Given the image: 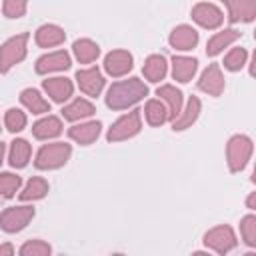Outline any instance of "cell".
<instances>
[{"label": "cell", "instance_id": "6da1fadb", "mask_svg": "<svg viewBox=\"0 0 256 256\" xmlns=\"http://www.w3.org/2000/svg\"><path fill=\"white\" fill-rule=\"evenodd\" d=\"M146 92H148L146 86L138 78H130V80L112 84V88L108 90L106 102L110 108H126L128 104H134L136 100L146 96Z\"/></svg>", "mask_w": 256, "mask_h": 256}, {"label": "cell", "instance_id": "7a4b0ae2", "mask_svg": "<svg viewBox=\"0 0 256 256\" xmlns=\"http://www.w3.org/2000/svg\"><path fill=\"white\" fill-rule=\"evenodd\" d=\"M26 40L28 34H20L16 38H10L6 44H2L0 48V70L6 72L10 66H14L16 62H20L26 54Z\"/></svg>", "mask_w": 256, "mask_h": 256}, {"label": "cell", "instance_id": "3957f363", "mask_svg": "<svg viewBox=\"0 0 256 256\" xmlns=\"http://www.w3.org/2000/svg\"><path fill=\"white\" fill-rule=\"evenodd\" d=\"M70 156V146L56 142V144H48L44 146L38 156H36V166L38 168H58L62 166Z\"/></svg>", "mask_w": 256, "mask_h": 256}, {"label": "cell", "instance_id": "277c9868", "mask_svg": "<svg viewBox=\"0 0 256 256\" xmlns=\"http://www.w3.org/2000/svg\"><path fill=\"white\" fill-rule=\"evenodd\" d=\"M250 154H252V142L246 136H234L228 142V162H230V168L234 172L246 164Z\"/></svg>", "mask_w": 256, "mask_h": 256}, {"label": "cell", "instance_id": "5b68a950", "mask_svg": "<svg viewBox=\"0 0 256 256\" xmlns=\"http://www.w3.org/2000/svg\"><path fill=\"white\" fill-rule=\"evenodd\" d=\"M138 130H140V114L138 110H134L114 122V126L108 132V140H124L128 136H134Z\"/></svg>", "mask_w": 256, "mask_h": 256}, {"label": "cell", "instance_id": "8992f818", "mask_svg": "<svg viewBox=\"0 0 256 256\" xmlns=\"http://www.w3.org/2000/svg\"><path fill=\"white\" fill-rule=\"evenodd\" d=\"M32 216H34V210L32 208H26V206H22V208H8L0 216V224H2L4 230L14 232V230H20Z\"/></svg>", "mask_w": 256, "mask_h": 256}, {"label": "cell", "instance_id": "52a82bcc", "mask_svg": "<svg viewBox=\"0 0 256 256\" xmlns=\"http://www.w3.org/2000/svg\"><path fill=\"white\" fill-rule=\"evenodd\" d=\"M76 78H78L80 88H82L86 94H90V96H96V94L102 90V86H104V78H102V74L98 72V68L78 70Z\"/></svg>", "mask_w": 256, "mask_h": 256}, {"label": "cell", "instance_id": "ba28073f", "mask_svg": "<svg viewBox=\"0 0 256 256\" xmlns=\"http://www.w3.org/2000/svg\"><path fill=\"white\" fill-rule=\"evenodd\" d=\"M192 16L204 28H216L222 22V12L216 6H212V4H198V6H194Z\"/></svg>", "mask_w": 256, "mask_h": 256}, {"label": "cell", "instance_id": "9c48e42d", "mask_svg": "<svg viewBox=\"0 0 256 256\" xmlns=\"http://www.w3.org/2000/svg\"><path fill=\"white\" fill-rule=\"evenodd\" d=\"M106 70L112 76H122L124 72H128L132 68V56L124 50H114L106 56Z\"/></svg>", "mask_w": 256, "mask_h": 256}, {"label": "cell", "instance_id": "30bf717a", "mask_svg": "<svg viewBox=\"0 0 256 256\" xmlns=\"http://www.w3.org/2000/svg\"><path fill=\"white\" fill-rule=\"evenodd\" d=\"M198 86L202 90H206L208 94H214V96H220L222 94V88H224V80H222V74H220V68L216 64L208 66V70L202 74Z\"/></svg>", "mask_w": 256, "mask_h": 256}, {"label": "cell", "instance_id": "8fae6325", "mask_svg": "<svg viewBox=\"0 0 256 256\" xmlns=\"http://www.w3.org/2000/svg\"><path fill=\"white\" fill-rule=\"evenodd\" d=\"M70 66V58L66 52H52V54H46L38 60L36 64V72L44 74V72H52V70H64Z\"/></svg>", "mask_w": 256, "mask_h": 256}, {"label": "cell", "instance_id": "7c38bea8", "mask_svg": "<svg viewBox=\"0 0 256 256\" xmlns=\"http://www.w3.org/2000/svg\"><path fill=\"white\" fill-rule=\"evenodd\" d=\"M206 244L214 246L218 252H226L234 246V234L230 228L226 226H220V228H214L212 232L206 234Z\"/></svg>", "mask_w": 256, "mask_h": 256}, {"label": "cell", "instance_id": "4fadbf2b", "mask_svg": "<svg viewBox=\"0 0 256 256\" xmlns=\"http://www.w3.org/2000/svg\"><path fill=\"white\" fill-rule=\"evenodd\" d=\"M232 20H252L256 14V0H224Z\"/></svg>", "mask_w": 256, "mask_h": 256}, {"label": "cell", "instance_id": "5bb4252c", "mask_svg": "<svg viewBox=\"0 0 256 256\" xmlns=\"http://www.w3.org/2000/svg\"><path fill=\"white\" fill-rule=\"evenodd\" d=\"M196 42H198V34L190 26H180L170 36V44L178 50H190V48H194Z\"/></svg>", "mask_w": 256, "mask_h": 256}, {"label": "cell", "instance_id": "9a60e30c", "mask_svg": "<svg viewBox=\"0 0 256 256\" xmlns=\"http://www.w3.org/2000/svg\"><path fill=\"white\" fill-rule=\"evenodd\" d=\"M44 88L56 102H64L72 94V84L66 78H48L44 80Z\"/></svg>", "mask_w": 256, "mask_h": 256}, {"label": "cell", "instance_id": "2e32d148", "mask_svg": "<svg viewBox=\"0 0 256 256\" xmlns=\"http://www.w3.org/2000/svg\"><path fill=\"white\" fill-rule=\"evenodd\" d=\"M100 132V122H88V124H80V126H72L70 128V138L78 140L80 144H90L92 140H96Z\"/></svg>", "mask_w": 256, "mask_h": 256}, {"label": "cell", "instance_id": "e0dca14e", "mask_svg": "<svg viewBox=\"0 0 256 256\" xmlns=\"http://www.w3.org/2000/svg\"><path fill=\"white\" fill-rule=\"evenodd\" d=\"M158 96L168 102V116L176 118L180 114V106H182L180 90H176L174 86H162V88H158Z\"/></svg>", "mask_w": 256, "mask_h": 256}, {"label": "cell", "instance_id": "ac0fdd59", "mask_svg": "<svg viewBox=\"0 0 256 256\" xmlns=\"http://www.w3.org/2000/svg\"><path fill=\"white\" fill-rule=\"evenodd\" d=\"M60 132H62V124L54 116H48V118L34 124V136L36 138H52V136H58Z\"/></svg>", "mask_w": 256, "mask_h": 256}, {"label": "cell", "instance_id": "d6986e66", "mask_svg": "<svg viewBox=\"0 0 256 256\" xmlns=\"http://www.w3.org/2000/svg\"><path fill=\"white\" fill-rule=\"evenodd\" d=\"M62 40H64V32H62L58 26H52V24L42 26V28L36 32V42H38L40 46H56V44H60Z\"/></svg>", "mask_w": 256, "mask_h": 256}, {"label": "cell", "instance_id": "ffe728a7", "mask_svg": "<svg viewBox=\"0 0 256 256\" xmlns=\"http://www.w3.org/2000/svg\"><path fill=\"white\" fill-rule=\"evenodd\" d=\"M196 72V60L194 58H184L178 56L174 58V78L180 82H188Z\"/></svg>", "mask_w": 256, "mask_h": 256}, {"label": "cell", "instance_id": "44dd1931", "mask_svg": "<svg viewBox=\"0 0 256 256\" xmlns=\"http://www.w3.org/2000/svg\"><path fill=\"white\" fill-rule=\"evenodd\" d=\"M166 74V60L162 56H150L144 64V76L152 82H158Z\"/></svg>", "mask_w": 256, "mask_h": 256}, {"label": "cell", "instance_id": "7402d4cb", "mask_svg": "<svg viewBox=\"0 0 256 256\" xmlns=\"http://www.w3.org/2000/svg\"><path fill=\"white\" fill-rule=\"evenodd\" d=\"M198 112H200V102H198V98H190V102H188L184 114L178 116V118H174V130H184V128H188V126L196 120Z\"/></svg>", "mask_w": 256, "mask_h": 256}, {"label": "cell", "instance_id": "603a6c76", "mask_svg": "<svg viewBox=\"0 0 256 256\" xmlns=\"http://www.w3.org/2000/svg\"><path fill=\"white\" fill-rule=\"evenodd\" d=\"M30 158V144L26 140H14L10 150V164L16 168H22Z\"/></svg>", "mask_w": 256, "mask_h": 256}, {"label": "cell", "instance_id": "cb8c5ba5", "mask_svg": "<svg viewBox=\"0 0 256 256\" xmlns=\"http://www.w3.org/2000/svg\"><path fill=\"white\" fill-rule=\"evenodd\" d=\"M238 38V32L236 30H224V32H218L216 36H212L210 38V42H208V54L210 56H214V54H218L224 46H228L230 42H234Z\"/></svg>", "mask_w": 256, "mask_h": 256}, {"label": "cell", "instance_id": "d4e9b609", "mask_svg": "<svg viewBox=\"0 0 256 256\" xmlns=\"http://www.w3.org/2000/svg\"><path fill=\"white\" fill-rule=\"evenodd\" d=\"M22 102H24L26 108H30V110L36 112V114H40V112H48V110H50V104H48L36 90H32V88H28V90L22 92Z\"/></svg>", "mask_w": 256, "mask_h": 256}, {"label": "cell", "instance_id": "484cf974", "mask_svg": "<svg viewBox=\"0 0 256 256\" xmlns=\"http://www.w3.org/2000/svg\"><path fill=\"white\" fill-rule=\"evenodd\" d=\"M62 112H64V118H68V120H78V118L90 116V114L94 112V106H92L90 102L78 98V100H74L70 106H66Z\"/></svg>", "mask_w": 256, "mask_h": 256}, {"label": "cell", "instance_id": "4316f807", "mask_svg": "<svg viewBox=\"0 0 256 256\" xmlns=\"http://www.w3.org/2000/svg\"><path fill=\"white\" fill-rule=\"evenodd\" d=\"M146 118H148V122L150 124H154V126H158V124H162L166 118H168V110H166V106L160 102V100H150L148 104H146Z\"/></svg>", "mask_w": 256, "mask_h": 256}, {"label": "cell", "instance_id": "83f0119b", "mask_svg": "<svg viewBox=\"0 0 256 256\" xmlns=\"http://www.w3.org/2000/svg\"><path fill=\"white\" fill-rule=\"evenodd\" d=\"M74 52H76V58L86 64V62H92L98 56V46L90 40H78L74 44Z\"/></svg>", "mask_w": 256, "mask_h": 256}, {"label": "cell", "instance_id": "f1b7e54d", "mask_svg": "<svg viewBox=\"0 0 256 256\" xmlns=\"http://www.w3.org/2000/svg\"><path fill=\"white\" fill-rule=\"evenodd\" d=\"M48 192V184L42 178H32L28 182V186L24 188V192L20 194L22 200H34V198H42Z\"/></svg>", "mask_w": 256, "mask_h": 256}, {"label": "cell", "instance_id": "f546056e", "mask_svg": "<svg viewBox=\"0 0 256 256\" xmlns=\"http://www.w3.org/2000/svg\"><path fill=\"white\" fill-rule=\"evenodd\" d=\"M20 186V178L14 174H0V196H12Z\"/></svg>", "mask_w": 256, "mask_h": 256}, {"label": "cell", "instance_id": "4dcf8cb0", "mask_svg": "<svg viewBox=\"0 0 256 256\" xmlns=\"http://www.w3.org/2000/svg\"><path fill=\"white\" fill-rule=\"evenodd\" d=\"M24 124H26L24 112H20V110H16V108H10V110L6 112V126H8V130L18 132V130L24 128Z\"/></svg>", "mask_w": 256, "mask_h": 256}, {"label": "cell", "instance_id": "1f68e13d", "mask_svg": "<svg viewBox=\"0 0 256 256\" xmlns=\"http://www.w3.org/2000/svg\"><path fill=\"white\" fill-rule=\"evenodd\" d=\"M244 62H246V50H244V48H234V50L226 56L224 66L230 68V70H238V68L244 66Z\"/></svg>", "mask_w": 256, "mask_h": 256}, {"label": "cell", "instance_id": "d6a6232c", "mask_svg": "<svg viewBox=\"0 0 256 256\" xmlns=\"http://www.w3.org/2000/svg\"><path fill=\"white\" fill-rule=\"evenodd\" d=\"M26 10V0H4V14L10 18L22 16Z\"/></svg>", "mask_w": 256, "mask_h": 256}, {"label": "cell", "instance_id": "836d02e7", "mask_svg": "<svg viewBox=\"0 0 256 256\" xmlns=\"http://www.w3.org/2000/svg\"><path fill=\"white\" fill-rule=\"evenodd\" d=\"M242 234L246 238L248 244H256V218L254 216H246L242 220Z\"/></svg>", "mask_w": 256, "mask_h": 256}, {"label": "cell", "instance_id": "e575fe53", "mask_svg": "<svg viewBox=\"0 0 256 256\" xmlns=\"http://www.w3.org/2000/svg\"><path fill=\"white\" fill-rule=\"evenodd\" d=\"M30 252H32V254H34V252H42V254H44V252H50V248L44 246V244H26V246L22 248V254H30Z\"/></svg>", "mask_w": 256, "mask_h": 256}, {"label": "cell", "instance_id": "d590c367", "mask_svg": "<svg viewBox=\"0 0 256 256\" xmlns=\"http://www.w3.org/2000/svg\"><path fill=\"white\" fill-rule=\"evenodd\" d=\"M0 252H8V254H10V252H12V248H10V246H2V248H0Z\"/></svg>", "mask_w": 256, "mask_h": 256}, {"label": "cell", "instance_id": "8d00e7d4", "mask_svg": "<svg viewBox=\"0 0 256 256\" xmlns=\"http://www.w3.org/2000/svg\"><path fill=\"white\" fill-rule=\"evenodd\" d=\"M2 154H4V144H0V162H2Z\"/></svg>", "mask_w": 256, "mask_h": 256}]
</instances>
